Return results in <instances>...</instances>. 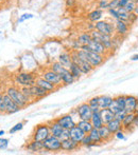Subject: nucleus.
<instances>
[{"label": "nucleus", "instance_id": "1", "mask_svg": "<svg viewBox=\"0 0 138 155\" xmlns=\"http://www.w3.org/2000/svg\"><path fill=\"white\" fill-rule=\"evenodd\" d=\"M76 52H78V55L81 59H84L86 61H88L94 68L100 67L105 60V55H102V54H98L91 51H85V50L82 49L78 50Z\"/></svg>", "mask_w": 138, "mask_h": 155}, {"label": "nucleus", "instance_id": "2", "mask_svg": "<svg viewBox=\"0 0 138 155\" xmlns=\"http://www.w3.org/2000/svg\"><path fill=\"white\" fill-rule=\"evenodd\" d=\"M37 76L29 72H20L15 76V81L21 87H31L36 82Z\"/></svg>", "mask_w": 138, "mask_h": 155}, {"label": "nucleus", "instance_id": "3", "mask_svg": "<svg viewBox=\"0 0 138 155\" xmlns=\"http://www.w3.org/2000/svg\"><path fill=\"white\" fill-rule=\"evenodd\" d=\"M70 54H71L72 62L76 63V64L80 67L83 75H88V74H90L91 72L95 70V68H94L88 61H86V60H84V59H81V58L79 57L78 52H76V50H72V51L70 52Z\"/></svg>", "mask_w": 138, "mask_h": 155}, {"label": "nucleus", "instance_id": "4", "mask_svg": "<svg viewBox=\"0 0 138 155\" xmlns=\"http://www.w3.org/2000/svg\"><path fill=\"white\" fill-rule=\"evenodd\" d=\"M6 94L20 107L21 109L25 108V107L28 106L29 101H28L27 98L23 96V94L21 93L20 89H17V88H14V87H11L6 90Z\"/></svg>", "mask_w": 138, "mask_h": 155}, {"label": "nucleus", "instance_id": "5", "mask_svg": "<svg viewBox=\"0 0 138 155\" xmlns=\"http://www.w3.org/2000/svg\"><path fill=\"white\" fill-rule=\"evenodd\" d=\"M44 149L47 150L48 152H60L62 151V141L61 138L53 135L48 136L45 140L43 141Z\"/></svg>", "mask_w": 138, "mask_h": 155}, {"label": "nucleus", "instance_id": "6", "mask_svg": "<svg viewBox=\"0 0 138 155\" xmlns=\"http://www.w3.org/2000/svg\"><path fill=\"white\" fill-rule=\"evenodd\" d=\"M95 30L99 31L102 34L108 35V36H114L116 34L115 31V22H111L107 20H99L95 22Z\"/></svg>", "mask_w": 138, "mask_h": 155}, {"label": "nucleus", "instance_id": "7", "mask_svg": "<svg viewBox=\"0 0 138 155\" xmlns=\"http://www.w3.org/2000/svg\"><path fill=\"white\" fill-rule=\"evenodd\" d=\"M51 133H50V128L48 123L46 124H41L35 128L33 135H32V139L37 141H41L43 143L48 136H50Z\"/></svg>", "mask_w": 138, "mask_h": 155}, {"label": "nucleus", "instance_id": "8", "mask_svg": "<svg viewBox=\"0 0 138 155\" xmlns=\"http://www.w3.org/2000/svg\"><path fill=\"white\" fill-rule=\"evenodd\" d=\"M90 35H91V38L93 39H95V40L101 42L102 45L106 48L107 51H111V50H114L113 49V40H111V36L102 34V33H100L99 31H97V30H93V31L90 32Z\"/></svg>", "mask_w": 138, "mask_h": 155}, {"label": "nucleus", "instance_id": "9", "mask_svg": "<svg viewBox=\"0 0 138 155\" xmlns=\"http://www.w3.org/2000/svg\"><path fill=\"white\" fill-rule=\"evenodd\" d=\"M76 115H78L79 119H83V120H90L91 116H93V109L88 104V102H82L80 104L76 109Z\"/></svg>", "mask_w": 138, "mask_h": 155}, {"label": "nucleus", "instance_id": "10", "mask_svg": "<svg viewBox=\"0 0 138 155\" xmlns=\"http://www.w3.org/2000/svg\"><path fill=\"white\" fill-rule=\"evenodd\" d=\"M81 49L85 50V51H91V52H95V53H98V54H102V55H105V54L108 52L106 50V48H105L101 42L95 40V39H93L87 45H82Z\"/></svg>", "mask_w": 138, "mask_h": 155}, {"label": "nucleus", "instance_id": "11", "mask_svg": "<svg viewBox=\"0 0 138 155\" xmlns=\"http://www.w3.org/2000/svg\"><path fill=\"white\" fill-rule=\"evenodd\" d=\"M41 77L45 78L46 80H48V81H50L51 84H55L56 87L61 86V84H63L62 82V78H61V76L58 75V73H55L54 71H52L51 69L49 70H46L45 72H43L41 73Z\"/></svg>", "mask_w": 138, "mask_h": 155}, {"label": "nucleus", "instance_id": "12", "mask_svg": "<svg viewBox=\"0 0 138 155\" xmlns=\"http://www.w3.org/2000/svg\"><path fill=\"white\" fill-rule=\"evenodd\" d=\"M124 108H126V95H117L116 97H114L109 109L114 113H117L120 110H124Z\"/></svg>", "mask_w": 138, "mask_h": 155}, {"label": "nucleus", "instance_id": "13", "mask_svg": "<svg viewBox=\"0 0 138 155\" xmlns=\"http://www.w3.org/2000/svg\"><path fill=\"white\" fill-rule=\"evenodd\" d=\"M4 97V104H5V113L6 114H14V113L18 112L20 110V107L8 95V94H3Z\"/></svg>", "mask_w": 138, "mask_h": 155}, {"label": "nucleus", "instance_id": "14", "mask_svg": "<svg viewBox=\"0 0 138 155\" xmlns=\"http://www.w3.org/2000/svg\"><path fill=\"white\" fill-rule=\"evenodd\" d=\"M138 108V97L134 95H126V108L128 113H135Z\"/></svg>", "mask_w": 138, "mask_h": 155}, {"label": "nucleus", "instance_id": "15", "mask_svg": "<svg viewBox=\"0 0 138 155\" xmlns=\"http://www.w3.org/2000/svg\"><path fill=\"white\" fill-rule=\"evenodd\" d=\"M62 141V150L63 151H66V152H72V151H76L80 148V143L78 141L73 140L72 138H64V139H61Z\"/></svg>", "mask_w": 138, "mask_h": 155}, {"label": "nucleus", "instance_id": "16", "mask_svg": "<svg viewBox=\"0 0 138 155\" xmlns=\"http://www.w3.org/2000/svg\"><path fill=\"white\" fill-rule=\"evenodd\" d=\"M56 121H58L64 129H68V130L73 128L74 126H76V123L74 121L71 114L62 115V116H60L58 118H56Z\"/></svg>", "mask_w": 138, "mask_h": 155}, {"label": "nucleus", "instance_id": "17", "mask_svg": "<svg viewBox=\"0 0 138 155\" xmlns=\"http://www.w3.org/2000/svg\"><path fill=\"white\" fill-rule=\"evenodd\" d=\"M129 22L126 21H123L121 19H117L115 20V31L116 34L119 35L121 37H124L128 35L129 33Z\"/></svg>", "mask_w": 138, "mask_h": 155}, {"label": "nucleus", "instance_id": "18", "mask_svg": "<svg viewBox=\"0 0 138 155\" xmlns=\"http://www.w3.org/2000/svg\"><path fill=\"white\" fill-rule=\"evenodd\" d=\"M48 124H49L50 133H51V135H53V136H56V137H58V138H61L63 132H64V128H63V127L61 126V124H58V121H56V119L48 121Z\"/></svg>", "mask_w": 138, "mask_h": 155}, {"label": "nucleus", "instance_id": "19", "mask_svg": "<svg viewBox=\"0 0 138 155\" xmlns=\"http://www.w3.org/2000/svg\"><path fill=\"white\" fill-rule=\"evenodd\" d=\"M134 118H135V113H126V117L123 118V120L121 121L122 128L126 132H130L132 131L134 127Z\"/></svg>", "mask_w": 138, "mask_h": 155}, {"label": "nucleus", "instance_id": "20", "mask_svg": "<svg viewBox=\"0 0 138 155\" xmlns=\"http://www.w3.org/2000/svg\"><path fill=\"white\" fill-rule=\"evenodd\" d=\"M31 89V94H32V98L33 99H41V98H44L49 94L48 91H46L45 89H43L41 87H39L38 84H33V86L30 87Z\"/></svg>", "mask_w": 138, "mask_h": 155}, {"label": "nucleus", "instance_id": "21", "mask_svg": "<svg viewBox=\"0 0 138 155\" xmlns=\"http://www.w3.org/2000/svg\"><path fill=\"white\" fill-rule=\"evenodd\" d=\"M36 84H38L39 87H41L43 89H45L46 91H48L49 93L53 92V91L56 90V86L53 84H51L50 81H48V80H46L45 78H43L41 76H39V77L36 78V82H35Z\"/></svg>", "mask_w": 138, "mask_h": 155}, {"label": "nucleus", "instance_id": "22", "mask_svg": "<svg viewBox=\"0 0 138 155\" xmlns=\"http://www.w3.org/2000/svg\"><path fill=\"white\" fill-rule=\"evenodd\" d=\"M85 135H86V133H85L82 129L79 128L78 126H74L73 128L70 129V138L78 141V143L82 141V139L84 138Z\"/></svg>", "mask_w": 138, "mask_h": 155}, {"label": "nucleus", "instance_id": "23", "mask_svg": "<svg viewBox=\"0 0 138 155\" xmlns=\"http://www.w3.org/2000/svg\"><path fill=\"white\" fill-rule=\"evenodd\" d=\"M90 121L93 124V127L94 128H101L103 126V121L101 119V116H100V108H96L93 110V116L90 118Z\"/></svg>", "mask_w": 138, "mask_h": 155}, {"label": "nucleus", "instance_id": "24", "mask_svg": "<svg viewBox=\"0 0 138 155\" xmlns=\"http://www.w3.org/2000/svg\"><path fill=\"white\" fill-rule=\"evenodd\" d=\"M100 116H101V119H102V121H103V124H106L115 118V113L109 108L100 109Z\"/></svg>", "mask_w": 138, "mask_h": 155}, {"label": "nucleus", "instance_id": "25", "mask_svg": "<svg viewBox=\"0 0 138 155\" xmlns=\"http://www.w3.org/2000/svg\"><path fill=\"white\" fill-rule=\"evenodd\" d=\"M58 61L61 63L62 65H64L65 68L69 69V67L72 63V59H71V54L68 53V52H62V53L58 55Z\"/></svg>", "mask_w": 138, "mask_h": 155}, {"label": "nucleus", "instance_id": "26", "mask_svg": "<svg viewBox=\"0 0 138 155\" xmlns=\"http://www.w3.org/2000/svg\"><path fill=\"white\" fill-rule=\"evenodd\" d=\"M99 133H100V136H101L102 140L103 143H109L113 138V133L109 131V129L107 128L106 124H103L101 128H99Z\"/></svg>", "mask_w": 138, "mask_h": 155}, {"label": "nucleus", "instance_id": "27", "mask_svg": "<svg viewBox=\"0 0 138 155\" xmlns=\"http://www.w3.org/2000/svg\"><path fill=\"white\" fill-rule=\"evenodd\" d=\"M27 150L30 152H36V153H38V152L41 151H44V145L41 141H37V140H34V139H32L31 143H29L27 145Z\"/></svg>", "mask_w": 138, "mask_h": 155}, {"label": "nucleus", "instance_id": "28", "mask_svg": "<svg viewBox=\"0 0 138 155\" xmlns=\"http://www.w3.org/2000/svg\"><path fill=\"white\" fill-rule=\"evenodd\" d=\"M50 69H51L52 71L55 72V73H58L61 77H62V76H64L65 74H67L69 72V69L65 68L64 65H62L58 61H55V62L51 63V65H50Z\"/></svg>", "mask_w": 138, "mask_h": 155}, {"label": "nucleus", "instance_id": "29", "mask_svg": "<svg viewBox=\"0 0 138 155\" xmlns=\"http://www.w3.org/2000/svg\"><path fill=\"white\" fill-rule=\"evenodd\" d=\"M106 126H107V128L109 129V131H111L113 134L117 133L118 131H120V130H123L121 121L118 120L117 118H114L113 120H111L108 124H106Z\"/></svg>", "mask_w": 138, "mask_h": 155}, {"label": "nucleus", "instance_id": "30", "mask_svg": "<svg viewBox=\"0 0 138 155\" xmlns=\"http://www.w3.org/2000/svg\"><path fill=\"white\" fill-rule=\"evenodd\" d=\"M102 17H103V10L101 8H97V10H94L93 12H90L87 15V18L91 22H97V21L101 20Z\"/></svg>", "mask_w": 138, "mask_h": 155}, {"label": "nucleus", "instance_id": "31", "mask_svg": "<svg viewBox=\"0 0 138 155\" xmlns=\"http://www.w3.org/2000/svg\"><path fill=\"white\" fill-rule=\"evenodd\" d=\"M114 97L109 95H101L99 96V108L100 109H106L109 108L111 104L113 102Z\"/></svg>", "mask_w": 138, "mask_h": 155}, {"label": "nucleus", "instance_id": "32", "mask_svg": "<svg viewBox=\"0 0 138 155\" xmlns=\"http://www.w3.org/2000/svg\"><path fill=\"white\" fill-rule=\"evenodd\" d=\"M89 137L91 138V140L94 141V143H96V146L98 145H101V143H103V140H102L101 136H100V133H99V129L97 128H93L91 129V131L88 133Z\"/></svg>", "mask_w": 138, "mask_h": 155}, {"label": "nucleus", "instance_id": "33", "mask_svg": "<svg viewBox=\"0 0 138 155\" xmlns=\"http://www.w3.org/2000/svg\"><path fill=\"white\" fill-rule=\"evenodd\" d=\"M76 126H78L80 129H82L86 134H88V133L91 131V129L94 128L90 120H83V119H80V120L76 123Z\"/></svg>", "mask_w": 138, "mask_h": 155}, {"label": "nucleus", "instance_id": "34", "mask_svg": "<svg viewBox=\"0 0 138 155\" xmlns=\"http://www.w3.org/2000/svg\"><path fill=\"white\" fill-rule=\"evenodd\" d=\"M69 71H70V73L72 74V76H73L76 79H80V78L82 77V75H83L80 67H79V65L76 64V63H74V62H72L71 65L69 67Z\"/></svg>", "mask_w": 138, "mask_h": 155}, {"label": "nucleus", "instance_id": "35", "mask_svg": "<svg viewBox=\"0 0 138 155\" xmlns=\"http://www.w3.org/2000/svg\"><path fill=\"white\" fill-rule=\"evenodd\" d=\"M76 40L79 41V43H80L81 45H87L93 40V38H91L90 33H82L81 35H79Z\"/></svg>", "mask_w": 138, "mask_h": 155}, {"label": "nucleus", "instance_id": "36", "mask_svg": "<svg viewBox=\"0 0 138 155\" xmlns=\"http://www.w3.org/2000/svg\"><path fill=\"white\" fill-rule=\"evenodd\" d=\"M80 145L83 146V147H85V148H91V147H95L96 143L91 140V138L89 137V135L86 134L84 136V138L82 139V141L80 143Z\"/></svg>", "mask_w": 138, "mask_h": 155}, {"label": "nucleus", "instance_id": "37", "mask_svg": "<svg viewBox=\"0 0 138 155\" xmlns=\"http://www.w3.org/2000/svg\"><path fill=\"white\" fill-rule=\"evenodd\" d=\"M118 13H119V19L128 22L129 16H130V13L126 10L124 8H118Z\"/></svg>", "mask_w": 138, "mask_h": 155}, {"label": "nucleus", "instance_id": "38", "mask_svg": "<svg viewBox=\"0 0 138 155\" xmlns=\"http://www.w3.org/2000/svg\"><path fill=\"white\" fill-rule=\"evenodd\" d=\"M21 93L23 94V96H25L26 98L28 99V101H31V100H33V98H32V94H31V89H30V87H21L20 89Z\"/></svg>", "mask_w": 138, "mask_h": 155}, {"label": "nucleus", "instance_id": "39", "mask_svg": "<svg viewBox=\"0 0 138 155\" xmlns=\"http://www.w3.org/2000/svg\"><path fill=\"white\" fill-rule=\"evenodd\" d=\"M88 104L90 106V108L96 109V108H99V96H95V97L90 98L88 100Z\"/></svg>", "mask_w": 138, "mask_h": 155}, {"label": "nucleus", "instance_id": "40", "mask_svg": "<svg viewBox=\"0 0 138 155\" xmlns=\"http://www.w3.org/2000/svg\"><path fill=\"white\" fill-rule=\"evenodd\" d=\"M23 128V123H19V124H16L14 127H13L12 129L10 130V134H14V133L16 132H19V131H21Z\"/></svg>", "mask_w": 138, "mask_h": 155}, {"label": "nucleus", "instance_id": "41", "mask_svg": "<svg viewBox=\"0 0 138 155\" xmlns=\"http://www.w3.org/2000/svg\"><path fill=\"white\" fill-rule=\"evenodd\" d=\"M33 17H34V15L31 14V13H26V14H23L20 17H19V18H18V22L21 23V22H23V21L28 20V19L33 18Z\"/></svg>", "mask_w": 138, "mask_h": 155}, {"label": "nucleus", "instance_id": "42", "mask_svg": "<svg viewBox=\"0 0 138 155\" xmlns=\"http://www.w3.org/2000/svg\"><path fill=\"white\" fill-rule=\"evenodd\" d=\"M135 6H136V3H135L134 1H132V0H130V1L126 3V5L124 6V8H126L129 13H132V12H134Z\"/></svg>", "mask_w": 138, "mask_h": 155}, {"label": "nucleus", "instance_id": "43", "mask_svg": "<svg viewBox=\"0 0 138 155\" xmlns=\"http://www.w3.org/2000/svg\"><path fill=\"white\" fill-rule=\"evenodd\" d=\"M108 13L111 15V18H114L115 20L119 19V13H118V8H108Z\"/></svg>", "mask_w": 138, "mask_h": 155}, {"label": "nucleus", "instance_id": "44", "mask_svg": "<svg viewBox=\"0 0 138 155\" xmlns=\"http://www.w3.org/2000/svg\"><path fill=\"white\" fill-rule=\"evenodd\" d=\"M126 113H128V112H126V110H120L119 112L115 113V118H117L118 120L122 121V120H123V118H124V117H126Z\"/></svg>", "mask_w": 138, "mask_h": 155}, {"label": "nucleus", "instance_id": "45", "mask_svg": "<svg viewBox=\"0 0 138 155\" xmlns=\"http://www.w3.org/2000/svg\"><path fill=\"white\" fill-rule=\"evenodd\" d=\"M115 137L117 139H119V140H126V131L124 130H120V131H118L117 133H115Z\"/></svg>", "mask_w": 138, "mask_h": 155}, {"label": "nucleus", "instance_id": "46", "mask_svg": "<svg viewBox=\"0 0 138 155\" xmlns=\"http://www.w3.org/2000/svg\"><path fill=\"white\" fill-rule=\"evenodd\" d=\"M108 2L109 0H100L98 3V8L101 10H108Z\"/></svg>", "mask_w": 138, "mask_h": 155}, {"label": "nucleus", "instance_id": "47", "mask_svg": "<svg viewBox=\"0 0 138 155\" xmlns=\"http://www.w3.org/2000/svg\"><path fill=\"white\" fill-rule=\"evenodd\" d=\"M137 19H138V16L135 13H133V12L130 13V16H129V20H128L129 25H134L137 21Z\"/></svg>", "mask_w": 138, "mask_h": 155}, {"label": "nucleus", "instance_id": "48", "mask_svg": "<svg viewBox=\"0 0 138 155\" xmlns=\"http://www.w3.org/2000/svg\"><path fill=\"white\" fill-rule=\"evenodd\" d=\"M9 146V139L6 138H0V150H5Z\"/></svg>", "mask_w": 138, "mask_h": 155}, {"label": "nucleus", "instance_id": "49", "mask_svg": "<svg viewBox=\"0 0 138 155\" xmlns=\"http://www.w3.org/2000/svg\"><path fill=\"white\" fill-rule=\"evenodd\" d=\"M0 112L5 113V104H4V97L3 94L0 93Z\"/></svg>", "mask_w": 138, "mask_h": 155}, {"label": "nucleus", "instance_id": "50", "mask_svg": "<svg viewBox=\"0 0 138 155\" xmlns=\"http://www.w3.org/2000/svg\"><path fill=\"white\" fill-rule=\"evenodd\" d=\"M118 3H119V0H109L108 8H118Z\"/></svg>", "mask_w": 138, "mask_h": 155}, {"label": "nucleus", "instance_id": "51", "mask_svg": "<svg viewBox=\"0 0 138 155\" xmlns=\"http://www.w3.org/2000/svg\"><path fill=\"white\" fill-rule=\"evenodd\" d=\"M69 137H70V130H68V129H64V132H63L62 136H61V139L69 138Z\"/></svg>", "mask_w": 138, "mask_h": 155}, {"label": "nucleus", "instance_id": "52", "mask_svg": "<svg viewBox=\"0 0 138 155\" xmlns=\"http://www.w3.org/2000/svg\"><path fill=\"white\" fill-rule=\"evenodd\" d=\"M130 1V0H119V3H118V8H124L126 5V3Z\"/></svg>", "mask_w": 138, "mask_h": 155}, {"label": "nucleus", "instance_id": "53", "mask_svg": "<svg viewBox=\"0 0 138 155\" xmlns=\"http://www.w3.org/2000/svg\"><path fill=\"white\" fill-rule=\"evenodd\" d=\"M130 60L131 61H138V54H134L133 56H131Z\"/></svg>", "mask_w": 138, "mask_h": 155}, {"label": "nucleus", "instance_id": "54", "mask_svg": "<svg viewBox=\"0 0 138 155\" xmlns=\"http://www.w3.org/2000/svg\"><path fill=\"white\" fill-rule=\"evenodd\" d=\"M74 3L73 0H67V6H72Z\"/></svg>", "mask_w": 138, "mask_h": 155}, {"label": "nucleus", "instance_id": "55", "mask_svg": "<svg viewBox=\"0 0 138 155\" xmlns=\"http://www.w3.org/2000/svg\"><path fill=\"white\" fill-rule=\"evenodd\" d=\"M133 13H135V14L138 16V4H136V6H135V10H134V12Z\"/></svg>", "mask_w": 138, "mask_h": 155}, {"label": "nucleus", "instance_id": "56", "mask_svg": "<svg viewBox=\"0 0 138 155\" xmlns=\"http://www.w3.org/2000/svg\"><path fill=\"white\" fill-rule=\"evenodd\" d=\"M3 134H4V131L3 130H0V137H1Z\"/></svg>", "mask_w": 138, "mask_h": 155}, {"label": "nucleus", "instance_id": "57", "mask_svg": "<svg viewBox=\"0 0 138 155\" xmlns=\"http://www.w3.org/2000/svg\"><path fill=\"white\" fill-rule=\"evenodd\" d=\"M132 1H134L135 3H136V4H138V0H132Z\"/></svg>", "mask_w": 138, "mask_h": 155}, {"label": "nucleus", "instance_id": "58", "mask_svg": "<svg viewBox=\"0 0 138 155\" xmlns=\"http://www.w3.org/2000/svg\"><path fill=\"white\" fill-rule=\"evenodd\" d=\"M135 113H136V114H138V108H137V110H136V112H135Z\"/></svg>", "mask_w": 138, "mask_h": 155}, {"label": "nucleus", "instance_id": "59", "mask_svg": "<svg viewBox=\"0 0 138 155\" xmlns=\"http://www.w3.org/2000/svg\"><path fill=\"white\" fill-rule=\"evenodd\" d=\"M2 1H3V0H0V3H1V2H2Z\"/></svg>", "mask_w": 138, "mask_h": 155}]
</instances>
